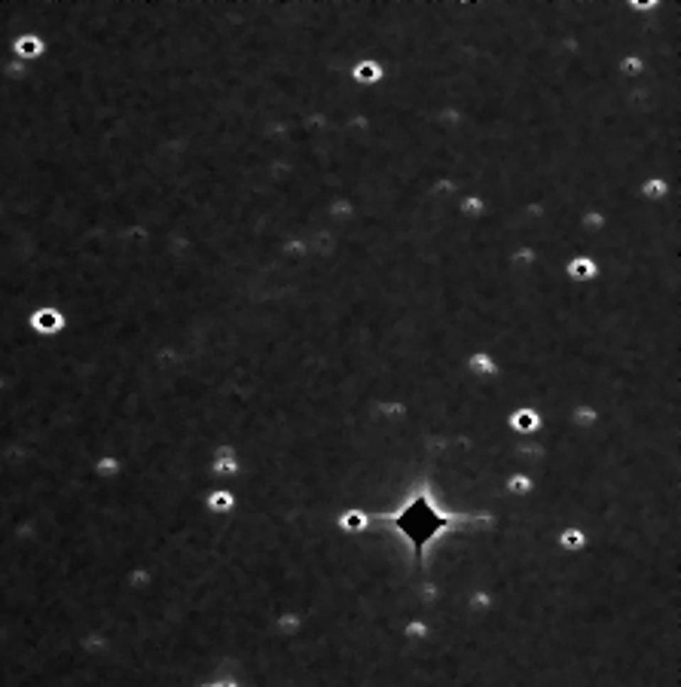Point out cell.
<instances>
[{"mask_svg": "<svg viewBox=\"0 0 681 687\" xmlns=\"http://www.w3.org/2000/svg\"><path fill=\"white\" fill-rule=\"evenodd\" d=\"M65 321H67V318L62 315V309H58V305H49V303L46 305H37V309L28 315V324H31L37 333H43V336L58 333L65 327Z\"/></svg>", "mask_w": 681, "mask_h": 687, "instance_id": "obj_1", "label": "cell"}]
</instances>
